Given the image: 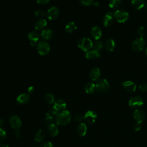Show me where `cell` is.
<instances>
[{
  "label": "cell",
  "instance_id": "cell-1",
  "mask_svg": "<svg viewBox=\"0 0 147 147\" xmlns=\"http://www.w3.org/2000/svg\"><path fill=\"white\" fill-rule=\"evenodd\" d=\"M55 121L57 125L65 126L69 123L71 119V114L68 110H63L59 112L55 117Z\"/></svg>",
  "mask_w": 147,
  "mask_h": 147
},
{
  "label": "cell",
  "instance_id": "cell-2",
  "mask_svg": "<svg viewBox=\"0 0 147 147\" xmlns=\"http://www.w3.org/2000/svg\"><path fill=\"white\" fill-rule=\"evenodd\" d=\"M78 46L79 48L82 49L84 52L89 51L93 47L92 41L87 37H84L79 40L78 43Z\"/></svg>",
  "mask_w": 147,
  "mask_h": 147
},
{
  "label": "cell",
  "instance_id": "cell-3",
  "mask_svg": "<svg viewBox=\"0 0 147 147\" xmlns=\"http://www.w3.org/2000/svg\"><path fill=\"white\" fill-rule=\"evenodd\" d=\"M114 18L119 23L125 22L129 17V13L123 10H117L113 13Z\"/></svg>",
  "mask_w": 147,
  "mask_h": 147
},
{
  "label": "cell",
  "instance_id": "cell-4",
  "mask_svg": "<svg viewBox=\"0 0 147 147\" xmlns=\"http://www.w3.org/2000/svg\"><path fill=\"white\" fill-rule=\"evenodd\" d=\"M37 49L40 55H46L49 52L50 45L47 41L41 40L38 42L37 44Z\"/></svg>",
  "mask_w": 147,
  "mask_h": 147
},
{
  "label": "cell",
  "instance_id": "cell-5",
  "mask_svg": "<svg viewBox=\"0 0 147 147\" xmlns=\"http://www.w3.org/2000/svg\"><path fill=\"white\" fill-rule=\"evenodd\" d=\"M96 88L100 92H106L110 89V84L108 81L105 79H101L97 80L95 84Z\"/></svg>",
  "mask_w": 147,
  "mask_h": 147
},
{
  "label": "cell",
  "instance_id": "cell-6",
  "mask_svg": "<svg viewBox=\"0 0 147 147\" xmlns=\"http://www.w3.org/2000/svg\"><path fill=\"white\" fill-rule=\"evenodd\" d=\"M145 40L142 37H139L134 40L132 43V49L135 52L141 51L145 46Z\"/></svg>",
  "mask_w": 147,
  "mask_h": 147
},
{
  "label": "cell",
  "instance_id": "cell-7",
  "mask_svg": "<svg viewBox=\"0 0 147 147\" xmlns=\"http://www.w3.org/2000/svg\"><path fill=\"white\" fill-rule=\"evenodd\" d=\"M144 105L142 98L139 96H134L131 98L129 101V106L132 108H138Z\"/></svg>",
  "mask_w": 147,
  "mask_h": 147
},
{
  "label": "cell",
  "instance_id": "cell-8",
  "mask_svg": "<svg viewBox=\"0 0 147 147\" xmlns=\"http://www.w3.org/2000/svg\"><path fill=\"white\" fill-rule=\"evenodd\" d=\"M83 119L87 123L92 124L95 122L97 119V114L95 111L89 110L86 113Z\"/></svg>",
  "mask_w": 147,
  "mask_h": 147
},
{
  "label": "cell",
  "instance_id": "cell-9",
  "mask_svg": "<svg viewBox=\"0 0 147 147\" xmlns=\"http://www.w3.org/2000/svg\"><path fill=\"white\" fill-rule=\"evenodd\" d=\"M9 123L10 126L16 130L18 129L22 125L21 119L17 115H11L9 118Z\"/></svg>",
  "mask_w": 147,
  "mask_h": 147
},
{
  "label": "cell",
  "instance_id": "cell-10",
  "mask_svg": "<svg viewBox=\"0 0 147 147\" xmlns=\"http://www.w3.org/2000/svg\"><path fill=\"white\" fill-rule=\"evenodd\" d=\"M59 13V9L56 6H53L48 10L47 16L48 20H55L58 17Z\"/></svg>",
  "mask_w": 147,
  "mask_h": 147
},
{
  "label": "cell",
  "instance_id": "cell-11",
  "mask_svg": "<svg viewBox=\"0 0 147 147\" xmlns=\"http://www.w3.org/2000/svg\"><path fill=\"white\" fill-rule=\"evenodd\" d=\"M28 39L30 41V45L32 46H37V41L39 40V35L37 32L35 31H31L28 34Z\"/></svg>",
  "mask_w": 147,
  "mask_h": 147
},
{
  "label": "cell",
  "instance_id": "cell-12",
  "mask_svg": "<svg viewBox=\"0 0 147 147\" xmlns=\"http://www.w3.org/2000/svg\"><path fill=\"white\" fill-rule=\"evenodd\" d=\"M133 117L134 119L137 121V123H141L145 119V114L141 110H136L133 113Z\"/></svg>",
  "mask_w": 147,
  "mask_h": 147
},
{
  "label": "cell",
  "instance_id": "cell-13",
  "mask_svg": "<svg viewBox=\"0 0 147 147\" xmlns=\"http://www.w3.org/2000/svg\"><path fill=\"white\" fill-rule=\"evenodd\" d=\"M122 86L123 87V88L128 91V92H134L136 90V84L130 81V80H127V81H125L124 82L122 83Z\"/></svg>",
  "mask_w": 147,
  "mask_h": 147
},
{
  "label": "cell",
  "instance_id": "cell-14",
  "mask_svg": "<svg viewBox=\"0 0 147 147\" xmlns=\"http://www.w3.org/2000/svg\"><path fill=\"white\" fill-rule=\"evenodd\" d=\"M113 13L110 11L107 12L103 18V23L106 27L110 26L113 23Z\"/></svg>",
  "mask_w": 147,
  "mask_h": 147
},
{
  "label": "cell",
  "instance_id": "cell-15",
  "mask_svg": "<svg viewBox=\"0 0 147 147\" xmlns=\"http://www.w3.org/2000/svg\"><path fill=\"white\" fill-rule=\"evenodd\" d=\"M66 106H67V103L63 99H58L56 100L54 102V105L53 106V107L58 112L64 110V109L66 108Z\"/></svg>",
  "mask_w": 147,
  "mask_h": 147
},
{
  "label": "cell",
  "instance_id": "cell-16",
  "mask_svg": "<svg viewBox=\"0 0 147 147\" xmlns=\"http://www.w3.org/2000/svg\"><path fill=\"white\" fill-rule=\"evenodd\" d=\"M100 75V72L99 68L97 67L93 68L90 72L89 74V76L90 78L93 80V81H96L98 80V79L99 78Z\"/></svg>",
  "mask_w": 147,
  "mask_h": 147
},
{
  "label": "cell",
  "instance_id": "cell-17",
  "mask_svg": "<svg viewBox=\"0 0 147 147\" xmlns=\"http://www.w3.org/2000/svg\"><path fill=\"white\" fill-rule=\"evenodd\" d=\"M48 131L49 134L51 137H56L59 133L58 127L56 124L53 123H51L49 124L48 127Z\"/></svg>",
  "mask_w": 147,
  "mask_h": 147
},
{
  "label": "cell",
  "instance_id": "cell-18",
  "mask_svg": "<svg viewBox=\"0 0 147 147\" xmlns=\"http://www.w3.org/2000/svg\"><path fill=\"white\" fill-rule=\"evenodd\" d=\"M30 99V96L28 94L23 93L20 94V95L18 96L17 98V102L21 105H25L28 103Z\"/></svg>",
  "mask_w": 147,
  "mask_h": 147
},
{
  "label": "cell",
  "instance_id": "cell-19",
  "mask_svg": "<svg viewBox=\"0 0 147 147\" xmlns=\"http://www.w3.org/2000/svg\"><path fill=\"white\" fill-rule=\"evenodd\" d=\"M102 31L98 26H94L91 29V34L92 37L96 40H98L102 36Z\"/></svg>",
  "mask_w": 147,
  "mask_h": 147
},
{
  "label": "cell",
  "instance_id": "cell-20",
  "mask_svg": "<svg viewBox=\"0 0 147 147\" xmlns=\"http://www.w3.org/2000/svg\"><path fill=\"white\" fill-rule=\"evenodd\" d=\"M104 47L105 49L109 51L112 52L114 50L115 47V42L114 40L112 38H109L106 41V42L104 44Z\"/></svg>",
  "mask_w": 147,
  "mask_h": 147
},
{
  "label": "cell",
  "instance_id": "cell-21",
  "mask_svg": "<svg viewBox=\"0 0 147 147\" xmlns=\"http://www.w3.org/2000/svg\"><path fill=\"white\" fill-rule=\"evenodd\" d=\"M145 5V0H131V5L135 9L140 10L144 7Z\"/></svg>",
  "mask_w": 147,
  "mask_h": 147
},
{
  "label": "cell",
  "instance_id": "cell-22",
  "mask_svg": "<svg viewBox=\"0 0 147 147\" xmlns=\"http://www.w3.org/2000/svg\"><path fill=\"white\" fill-rule=\"evenodd\" d=\"M53 33L50 29L43 30L41 33V37L44 40H50L53 37Z\"/></svg>",
  "mask_w": 147,
  "mask_h": 147
},
{
  "label": "cell",
  "instance_id": "cell-23",
  "mask_svg": "<svg viewBox=\"0 0 147 147\" xmlns=\"http://www.w3.org/2000/svg\"><path fill=\"white\" fill-rule=\"evenodd\" d=\"M47 25V21L45 19H40L38 20L34 25V28L37 30H41L44 29Z\"/></svg>",
  "mask_w": 147,
  "mask_h": 147
},
{
  "label": "cell",
  "instance_id": "cell-24",
  "mask_svg": "<svg viewBox=\"0 0 147 147\" xmlns=\"http://www.w3.org/2000/svg\"><path fill=\"white\" fill-rule=\"evenodd\" d=\"M85 56L87 59L92 60V59H95L99 57L100 54L99 52L95 50H92V51H89L87 52L86 53Z\"/></svg>",
  "mask_w": 147,
  "mask_h": 147
},
{
  "label": "cell",
  "instance_id": "cell-25",
  "mask_svg": "<svg viewBox=\"0 0 147 147\" xmlns=\"http://www.w3.org/2000/svg\"><path fill=\"white\" fill-rule=\"evenodd\" d=\"M87 131V127L85 123H81L79 124L77 127V133L78 134L82 137L84 136L86 134Z\"/></svg>",
  "mask_w": 147,
  "mask_h": 147
},
{
  "label": "cell",
  "instance_id": "cell-26",
  "mask_svg": "<svg viewBox=\"0 0 147 147\" xmlns=\"http://www.w3.org/2000/svg\"><path fill=\"white\" fill-rule=\"evenodd\" d=\"M46 136L45 133L42 129L38 130L34 136V141L36 142H42Z\"/></svg>",
  "mask_w": 147,
  "mask_h": 147
},
{
  "label": "cell",
  "instance_id": "cell-27",
  "mask_svg": "<svg viewBox=\"0 0 147 147\" xmlns=\"http://www.w3.org/2000/svg\"><path fill=\"white\" fill-rule=\"evenodd\" d=\"M77 29L76 25L74 22H68L65 27V29L67 33H72L75 32Z\"/></svg>",
  "mask_w": 147,
  "mask_h": 147
},
{
  "label": "cell",
  "instance_id": "cell-28",
  "mask_svg": "<svg viewBox=\"0 0 147 147\" xmlns=\"http://www.w3.org/2000/svg\"><path fill=\"white\" fill-rule=\"evenodd\" d=\"M96 87L95 85L92 83H88L86 84L84 90L86 93L87 94H92L95 90Z\"/></svg>",
  "mask_w": 147,
  "mask_h": 147
},
{
  "label": "cell",
  "instance_id": "cell-29",
  "mask_svg": "<svg viewBox=\"0 0 147 147\" xmlns=\"http://www.w3.org/2000/svg\"><path fill=\"white\" fill-rule=\"evenodd\" d=\"M121 2V0H110L109 6L111 9H116L120 6Z\"/></svg>",
  "mask_w": 147,
  "mask_h": 147
},
{
  "label": "cell",
  "instance_id": "cell-30",
  "mask_svg": "<svg viewBox=\"0 0 147 147\" xmlns=\"http://www.w3.org/2000/svg\"><path fill=\"white\" fill-rule=\"evenodd\" d=\"M103 47V42L100 41L98 40V41H95V42L93 44V47L92 48H94V50L99 52L102 49Z\"/></svg>",
  "mask_w": 147,
  "mask_h": 147
},
{
  "label": "cell",
  "instance_id": "cell-31",
  "mask_svg": "<svg viewBox=\"0 0 147 147\" xmlns=\"http://www.w3.org/2000/svg\"><path fill=\"white\" fill-rule=\"evenodd\" d=\"M45 100L48 104H52L55 102V98L52 94H47L45 96Z\"/></svg>",
  "mask_w": 147,
  "mask_h": 147
},
{
  "label": "cell",
  "instance_id": "cell-32",
  "mask_svg": "<svg viewBox=\"0 0 147 147\" xmlns=\"http://www.w3.org/2000/svg\"><path fill=\"white\" fill-rule=\"evenodd\" d=\"M54 117H54L53 115H52L50 113L48 112V113H47L46 114V115H45V121H46L47 123H48L49 124H50V123H52V122L53 119Z\"/></svg>",
  "mask_w": 147,
  "mask_h": 147
},
{
  "label": "cell",
  "instance_id": "cell-33",
  "mask_svg": "<svg viewBox=\"0 0 147 147\" xmlns=\"http://www.w3.org/2000/svg\"><path fill=\"white\" fill-rule=\"evenodd\" d=\"M34 15L36 17H43L47 15V13L42 10H37L35 11Z\"/></svg>",
  "mask_w": 147,
  "mask_h": 147
},
{
  "label": "cell",
  "instance_id": "cell-34",
  "mask_svg": "<svg viewBox=\"0 0 147 147\" xmlns=\"http://www.w3.org/2000/svg\"><path fill=\"white\" fill-rule=\"evenodd\" d=\"M145 32V29L142 26H140L137 30V33L140 36V37H142Z\"/></svg>",
  "mask_w": 147,
  "mask_h": 147
},
{
  "label": "cell",
  "instance_id": "cell-35",
  "mask_svg": "<svg viewBox=\"0 0 147 147\" xmlns=\"http://www.w3.org/2000/svg\"><path fill=\"white\" fill-rule=\"evenodd\" d=\"M80 4L84 6H89L93 3V0H79Z\"/></svg>",
  "mask_w": 147,
  "mask_h": 147
},
{
  "label": "cell",
  "instance_id": "cell-36",
  "mask_svg": "<svg viewBox=\"0 0 147 147\" xmlns=\"http://www.w3.org/2000/svg\"><path fill=\"white\" fill-rule=\"evenodd\" d=\"M6 137H7V133L5 130L0 127V139L4 140L6 138Z\"/></svg>",
  "mask_w": 147,
  "mask_h": 147
},
{
  "label": "cell",
  "instance_id": "cell-37",
  "mask_svg": "<svg viewBox=\"0 0 147 147\" xmlns=\"http://www.w3.org/2000/svg\"><path fill=\"white\" fill-rule=\"evenodd\" d=\"M40 147H53V145L52 143L50 141H47V142H42Z\"/></svg>",
  "mask_w": 147,
  "mask_h": 147
},
{
  "label": "cell",
  "instance_id": "cell-38",
  "mask_svg": "<svg viewBox=\"0 0 147 147\" xmlns=\"http://www.w3.org/2000/svg\"><path fill=\"white\" fill-rule=\"evenodd\" d=\"M139 89L144 92H147V83H142L139 86Z\"/></svg>",
  "mask_w": 147,
  "mask_h": 147
},
{
  "label": "cell",
  "instance_id": "cell-39",
  "mask_svg": "<svg viewBox=\"0 0 147 147\" xmlns=\"http://www.w3.org/2000/svg\"><path fill=\"white\" fill-rule=\"evenodd\" d=\"M83 116L81 114H78L75 115V117H74V119L76 122H80L83 120Z\"/></svg>",
  "mask_w": 147,
  "mask_h": 147
},
{
  "label": "cell",
  "instance_id": "cell-40",
  "mask_svg": "<svg viewBox=\"0 0 147 147\" xmlns=\"http://www.w3.org/2000/svg\"><path fill=\"white\" fill-rule=\"evenodd\" d=\"M21 131L18 129H16L14 133V136L16 138H18L21 137Z\"/></svg>",
  "mask_w": 147,
  "mask_h": 147
},
{
  "label": "cell",
  "instance_id": "cell-41",
  "mask_svg": "<svg viewBox=\"0 0 147 147\" xmlns=\"http://www.w3.org/2000/svg\"><path fill=\"white\" fill-rule=\"evenodd\" d=\"M50 0H37V2L40 5H45L49 2Z\"/></svg>",
  "mask_w": 147,
  "mask_h": 147
},
{
  "label": "cell",
  "instance_id": "cell-42",
  "mask_svg": "<svg viewBox=\"0 0 147 147\" xmlns=\"http://www.w3.org/2000/svg\"><path fill=\"white\" fill-rule=\"evenodd\" d=\"M141 126L140 123H137L135 124L134 126V130L135 131H139V130L141 129Z\"/></svg>",
  "mask_w": 147,
  "mask_h": 147
},
{
  "label": "cell",
  "instance_id": "cell-43",
  "mask_svg": "<svg viewBox=\"0 0 147 147\" xmlns=\"http://www.w3.org/2000/svg\"><path fill=\"white\" fill-rule=\"evenodd\" d=\"M34 91V88L33 86H30L28 88V92L29 94H32Z\"/></svg>",
  "mask_w": 147,
  "mask_h": 147
},
{
  "label": "cell",
  "instance_id": "cell-44",
  "mask_svg": "<svg viewBox=\"0 0 147 147\" xmlns=\"http://www.w3.org/2000/svg\"><path fill=\"white\" fill-rule=\"evenodd\" d=\"M92 4H93V5H94L95 7H99V3H98V2H94V3H93Z\"/></svg>",
  "mask_w": 147,
  "mask_h": 147
},
{
  "label": "cell",
  "instance_id": "cell-45",
  "mask_svg": "<svg viewBox=\"0 0 147 147\" xmlns=\"http://www.w3.org/2000/svg\"><path fill=\"white\" fill-rule=\"evenodd\" d=\"M0 147H9L7 145L5 144H0Z\"/></svg>",
  "mask_w": 147,
  "mask_h": 147
},
{
  "label": "cell",
  "instance_id": "cell-46",
  "mask_svg": "<svg viewBox=\"0 0 147 147\" xmlns=\"http://www.w3.org/2000/svg\"><path fill=\"white\" fill-rule=\"evenodd\" d=\"M3 123V121L2 119H0V126H1Z\"/></svg>",
  "mask_w": 147,
  "mask_h": 147
},
{
  "label": "cell",
  "instance_id": "cell-47",
  "mask_svg": "<svg viewBox=\"0 0 147 147\" xmlns=\"http://www.w3.org/2000/svg\"><path fill=\"white\" fill-rule=\"evenodd\" d=\"M145 53H146V55L147 56V47L146 48V49H145Z\"/></svg>",
  "mask_w": 147,
  "mask_h": 147
},
{
  "label": "cell",
  "instance_id": "cell-48",
  "mask_svg": "<svg viewBox=\"0 0 147 147\" xmlns=\"http://www.w3.org/2000/svg\"><path fill=\"white\" fill-rule=\"evenodd\" d=\"M32 147H38V146H33Z\"/></svg>",
  "mask_w": 147,
  "mask_h": 147
}]
</instances>
